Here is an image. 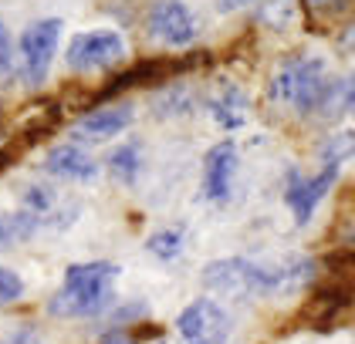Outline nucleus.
Returning a JSON list of instances; mask_svg holds the SVG:
<instances>
[{
    "mask_svg": "<svg viewBox=\"0 0 355 344\" xmlns=\"http://www.w3.org/2000/svg\"><path fill=\"white\" fill-rule=\"evenodd\" d=\"M119 264L92 260V264H68L61 291L48 300V314L61 320L71 318H102L115 307V280Z\"/></svg>",
    "mask_w": 355,
    "mask_h": 344,
    "instance_id": "1",
    "label": "nucleus"
},
{
    "mask_svg": "<svg viewBox=\"0 0 355 344\" xmlns=\"http://www.w3.org/2000/svg\"><path fill=\"white\" fill-rule=\"evenodd\" d=\"M328 61L322 54L298 51L291 57H284L271 75V102L277 108H291L295 115H311L315 102L325 88Z\"/></svg>",
    "mask_w": 355,
    "mask_h": 344,
    "instance_id": "2",
    "label": "nucleus"
},
{
    "mask_svg": "<svg viewBox=\"0 0 355 344\" xmlns=\"http://www.w3.org/2000/svg\"><path fill=\"white\" fill-rule=\"evenodd\" d=\"M203 287L210 293H223V297H274L277 287V264H261L250 257H220L210 260L200 273Z\"/></svg>",
    "mask_w": 355,
    "mask_h": 344,
    "instance_id": "3",
    "label": "nucleus"
},
{
    "mask_svg": "<svg viewBox=\"0 0 355 344\" xmlns=\"http://www.w3.org/2000/svg\"><path fill=\"white\" fill-rule=\"evenodd\" d=\"M61 30L64 21L61 17H41L31 21L21 37H17V61H21V78L28 88H41L48 75H51V61L61 44Z\"/></svg>",
    "mask_w": 355,
    "mask_h": 344,
    "instance_id": "4",
    "label": "nucleus"
},
{
    "mask_svg": "<svg viewBox=\"0 0 355 344\" xmlns=\"http://www.w3.org/2000/svg\"><path fill=\"white\" fill-rule=\"evenodd\" d=\"M125 37L119 30L98 27V30H78L71 34L68 48H64V64L75 75H95V71H109L115 64L125 61Z\"/></svg>",
    "mask_w": 355,
    "mask_h": 344,
    "instance_id": "5",
    "label": "nucleus"
},
{
    "mask_svg": "<svg viewBox=\"0 0 355 344\" xmlns=\"http://www.w3.org/2000/svg\"><path fill=\"white\" fill-rule=\"evenodd\" d=\"M146 37L159 48L183 51L200 37V21L187 0H156L146 14Z\"/></svg>",
    "mask_w": 355,
    "mask_h": 344,
    "instance_id": "6",
    "label": "nucleus"
},
{
    "mask_svg": "<svg viewBox=\"0 0 355 344\" xmlns=\"http://www.w3.org/2000/svg\"><path fill=\"white\" fill-rule=\"evenodd\" d=\"M338 169H342V165L322 162V169H318L311 179L301 176L298 165L288 169V176H284V203H288V210L295 212V223H298V226H308V223H311V216L322 206V199H325L328 192L335 189V183H338Z\"/></svg>",
    "mask_w": 355,
    "mask_h": 344,
    "instance_id": "7",
    "label": "nucleus"
},
{
    "mask_svg": "<svg viewBox=\"0 0 355 344\" xmlns=\"http://www.w3.org/2000/svg\"><path fill=\"white\" fill-rule=\"evenodd\" d=\"M230 314L210 297H196L176 318V331L183 344H223L230 338Z\"/></svg>",
    "mask_w": 355,
    "mask_h": 344,
    "instance_id": "8",
    "label": "nucleus"
},
{
    "mask_svg": "<svg viewBox=\"0 0 355 344\" xmlns=\"http://www.w3.org/2000/svg\"><path fill=\"white\" fill-rule=\"evenodd\" d=\"M136 122V108L132 102H115V105H102L95 111L82 115L71 129V138L82 145H95V142H109L115 135H122Z\"/></svg>",
    "mask_w": 355,
    "mask_h": 344,
    "instance_id": "9",
    "label": "nucleus"
},
{
    "mask_svg": "<svg viewBox=\"0 0 355 344\" xmlns=\"http://www.w3.org/2000/svg\"><path fill=\"white\" fill-rule=\"evenodd\" d=\"M44 172L55 176V179H64V183H92L98 179V162L95 156L85 149L82 142H61V145H51L44 152Z\"/></svg>",
    "mask_w": 355,
    "mask_h": 344,
    "instance_id": "10",
    "label": "nucleus"
},
{
    "mask_svg": "<svg viewBox=\"0 0 355 344\" xmlns=\"http://www.w3.org/2000/svg\"><path fill=\"white\" fill-rule=\"evenodd\" d=\"M237 145L234 142H217L207 159H203V196L210 203H227L230 189H234V176H237Z\"/></svg>",
    "mask_w": 355,
    "mask_h": 344,
    "instance_id": "11",
    "label": "nucleus"
},
{
    "mask_svg": "<svg viewBox=\"0 0 355 344\" xmlns=\"http://www.w3.org/2000/svg\"><path fill=\"white\" fill-rule=\"evenodd\" d=\"M352 293L355 287L345 284V280L342 284H325V287H318L308 297V304L301 307L298 320H304L308 327H318V331H331V320L352 304Z\"/></svg>",
    "mask_w": 355,
    "mask_h": 344,
    "instance_id": "12",
    "label": "nucleus"
},
{
    "mask_svg": "<svg viewBox=\"0 0 355 344\" xmlns=\"http://www.w3.org/2000/svg\"><path fill=\"white\" fill-rule=\"evenodd\" d=\"M247 108H250V102H247V95L237 84H223L214 98H207V111L214 115V122L223 132H237L244 125Z\"/></svg>",
    "mask_w": 355,
    "mask_h": 344,
    "instance_id": "13",
    "label": "nucleus"
},
{
    "mask_svg": "<svg viewBox=\"0 0 355 344\" xmlns=\"http://www.w3.org/2000/svg\"><path fill=\"white\" fill-rule=\"evenodd\" d=\"M142 162H146V159H142V142L129 138V142L115 145V149L109 152L105 169H109V176L119 185H136L139 176H142Z\"/></svg>",
    "mask_w": 355,
    "mask_h": 344,
    "instance_id": "14",
    "label": "nucleus"
},
{
    "mask_svg": "<svg viewBox=\"0 0 355 344\" xmlns=\"http://www.w3.org/2000/svg\"><path fill=\"white\" fill-rule=\"evenodd\" d=\"M298 0H261V7H257V24L274 30V34L298 27Z\"/></svg>",
    "mask_w": 355,
    "mask_h": 344,
    "instance_id": "15",
    "label": "nucleus"
},
{
    "mask_svg": "<svg viewBox=\"0 0 355 344\" xmlns=\"http://www.w3.org/2000/svg\"><path fill=\"white\" fill-rule=\"evenodd\" d=\"M146 250L156 257V260H176V257H183V250H187V233L183 230H176V226H169V230H156L153 237L146 239Z\"/></svg>",
    "mask_w": 355,
    "mask_h": 344,
    "instance_id": "16",
    "label": "nucleus"
},
{
    "mask_svg": "<svg viewBox=\"0 0 355 344\" xmlns=\"http://www.w3.org/2000/svg\"><path fill=\"white\" fill-rule=\"evenodd\" d=\"M159 118H180V115H190L193 111V91L187 84H173L166 88L163 95L156 98V108H153Z\"/></svg>",
    "mask_w": 355,
    "mask_h": 344,
    "instance_id": "17",
    "label": "nucleus"
},
{
    "mask_svg": "<svg viewBox=\"0 0 355 344\" xmlns=\"http://www.w3.org/2000/svg\"><path fill=\"white\" fill-rule=\"evenodd\" d=\"M318 159L331 162V165L355 159V129H338L335 135H328L322 142V149H318Z\"/></svg>",
    "mask_w": 355,
    "mask_h": 344,
    "instance_id": "18",
    "label": "nucleus"
},
{
    "mask_svg": "<svg viewBox=\"0 0 355 344\" xmlns=\"http://www.w3.org/2000/svg\"><path fill=\"white\" fill-rule=\"evenodd\" d=\"M311 115L322 118V122H331V118H342V115H345V108H342V78L325 81V88H322V95H318Z\"/></svg>",
    "mask_w": 355,
    "mask_h": 344,
    "instance_id": "19",
    "label": "nucleus"
},
{
    "mask_svg": "<svg viewBox=\"0 0 355 344\" xmlns=\"http://www.w3.org/2000/svg\"><path fill=\"white\" fill-rule=\"evenodd\" d=\"M55 203H58V192L51 189V185L34 183V185H28V189H24V206H28V210H34L41 219L55 210Z\"/></svg>",
    "mask_w": 355,
    "mask_h": 344,
    "instance_id": "20",
    "label": "nucleus"
},
{
    "mask_svg": "<svg viewBox=\"0 0 355 344\" xmlns=\"http://www.w3.org/2000/svg\"><path fill=\"white\" fill-rule=\"evenodd\" d=\"M7 223H10V233H14V239L21 243V239H31L34 233H37V226H41V216L24 206L21 212H10V216H7Z\"/></svg>",
    "mask_w": 355,
    "mask_h": 344,
    "instance_id": "21",
    "label": "nucleus"
},
{
    "mask_svg": "<svg viewBox=\"0 0 355 344\" xmlns=\"http://www.w3.org/2000/svg\"><path fill=\"white\" fill-rule=\"evenodd\" d=\"M21 297H24V280L14 270H7V266L0 264V307L3 304H17Z\"/></svg>",
    "mask_w": 355,
    "mask_h": 344,
    "instance_id": "22",
    "label": "nucleus"
},
{
    "mask_svg": "<svg viewBox=\"0 0 355 344\" xmlns=\"http://www.w3.org/2000/svg\"><path fill=\"white\" fill-rule=\"evenodd\" d=\"M14 61H17V44H14L7 24L0 21V75H10L14 71Z\"/></svg>",
    "mask_w": 355,
    "mask_h": 344,
    "instance_id": "23",
    "label": "nucleus"
},
{
    "mask_svg": "<svg viewBox=\"0 0 355 344\" xmlns=\"http://www.w3.org/2000/svg\"><path fill=\"white\" fill-rule=\"evenodd\" d=\"M146 311H149V307H146V300H132L129 307H119V311L109 318V324H112V327H122V324L129 327V324H132L136 318H142Z\"/></svg>",
    "mask_w": 355,
    "mask_h": 344,
    "instance_id": "24",
    "label": "nucleus"
},
{
    "mask_svg": "<svg viewBox=\"0 0 355 344\" xmlns=\"http://www.w3.org/2000/svg\"><path fill=\"white\" fill-rule=\"evenodd\" d=\"M342 108H345V115H355V71L342 78Z\"/></svg>",
    "mask_w": 355,
    "mask_h": 344,
    "instance_id": "25",
    "label": "nucleus"
},
{
    "mask_svg": "<svg viewBox=\"0 0 355 344\" xmlns=\"http://www.w3.org/2000/svg\"><path fill=\"white\" fill-rule=\"evenodd\" d=\"M0 344H41V338H37L31 327H17L14 334H7V338H3Z\"/></svg>",
    "mask_w": 355,
    "mask_h": 344,
    "instance_id": "26",
    "label": "nucleus"
},
{
    "mask_svg": "<svg viewBox=\"0 0 355 344\" xmlns=\"http://www.w3.org/2000/svg\"><path fill=\"white\" fill-rule=\"evenodd\" d=\"M315 14H338L345 7V0H304Z\"/></svg>",
    "mask_w": 355,
    "mask_h": 344,
    "instance_id": "27",
    "label": "nucleus"
},
{
    "mask_svg": "<svg viewBox=\"0 0 355 344\" xmlns=\"http://www.w3.org/2000/svg\"><path fill=\"white\" fill-rule=\"evenodd\" d=\"M338 48H342L345 54H352V57H355V17L349 21V24H345V30L338 34Z\"/></svg>",
    "mask_w": 355,
    "mask_h": 344,
    "instance_id": "28",
    "label": "nucleus"
},
{
    "mask_svg": "<svg viewBox=\"0 0 355 344\" xmlns=\"http://www.w3.org/2000/svg\"><path fill=\"white\" fill-rule=\"evenodd\" d=\"M14 243H17V239H14V233H10V223H7V216L0 212V253L10 250Z\"/></svg>",
    "mask_w": 355,
    "mask_h": 344,
    "instance_id": "29",
    "label": "nucleus"
},
{
    "mask_svg": "<svg viewBox=\"0 0 355 344\" xmlns=\"http://www.w3.org/2000/svg\"><path fill=\"white\" fill-rule=\"evenodd\" d=\"M254 3H261V0H217V7L223 14H234V10H244V7H254Z\"/></svg>",
    "mask_w": 355,
    "mask_h": 344,
    "instance_id": "30",
    "label": "nucleus"
},
{
    "mask_svg": "<svg viewBox=\"0 0 355 344\" xmlns=\"http://www.w3.org/2000/svg\"><path fill=\"white\" fill-rule=\"evenodd\" d=\"M105 344H136V341H132V338H109Z\"/></svg>",
    "mask_w": 355,
    "mask_h": 344,
    "instance_id": "31",
    "label": "nucleus"
}]
</instances>
